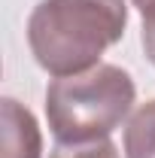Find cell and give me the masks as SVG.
<instances>
[{"instance_id": "1", "label": "cell", "mask_w": 155, "mask_h": 158, "mask_svg": "<svg viewBox=\"0 0 155 158\" xmlns=\"http://www.w3.org/2000/svg\"><path fill=\"white\" fill-rule=\"evenodd\" d=\"M125 27V0H40L27 19V46L49 76H73L97 67Z\"/></svg>"}, {"instance_id": "2", "label": "cell", "mask_w": 155, "mask_h": 158, "mask_svg": "<svg viewBox=\"0 0 155 158\" xmlns=\"http://www.w3.org/2000/svg\"><path fill=\"white\" fill-rule=\"evenodd\" d=\"M134 79L116 64L58 76L46 88V122L58 143H88L110 137L134 110Z\"/></svg>"}, {"instance_id": "3", "label": "cell", "mask_w": 155, "mask_h": 158, "mask_svg": "<svg viewBox=\"0 0 155 158\" xmlns=\"http://www.w3.org/2000/svg\"><path fill=\"white\" fill-rule=\"evenodd\" d=\"M0 158H43L40 125L15 98L0 100Z\"/></svg>"}, {"instance_id": "4", "label": "cell", "mask_w": 155, "mask_h": 158, "mask_svg": "<svg viewBox=\"0 0 155 158\" xmlns=\"http://www.w3.org/2000/svg\"><path fill=\"white\" fill-rule=\"evenodd\" d=\"M125 158H155V100L140 103L125 122Z\"/></svg>"}, {"instance_id": "5", "label": "cell", "mask_w": 155, "mask_h": 158, "mask_svg": "<svg viewBox=\"0 0 155 158\" xmlns=\"http://www.w3.org/2000/svg\"><path fill=\"white\" fill-rule=\"evenodd\" d=\"M49 158H122L110 137L88 140V143H58Z\"/></svg>"}, {"instance_id": "6", "label": "cell", "mask_w": 155, "mask_h": 158, "mask_svg": "<svg viewBox=\"0 0 155 158\" xmlns=\"http://www.w3.org/2000/svg\"><path fill=\"white\" fill-rule=\"evenodd\" d=\"M143 31H140V43H143V52H146V58L149 64L155 67V3L152 6H146L143 12Z\"/></svg>"}, {"instance_id": "7", "label": "cell", "mask_w": 155, "mask_h": 158, "mask_svg": "<svg viewBox=\"0 0 155 158\" xmlns=\"http://www.w3.org/2000/svg\"><path fill=\"white\" fill-rule=\"evenodd\" d=\"M131 3H134L137 9H140V12H143V9H146V6H152L155 0H131Z\"/></svg>"}]
</instances>
